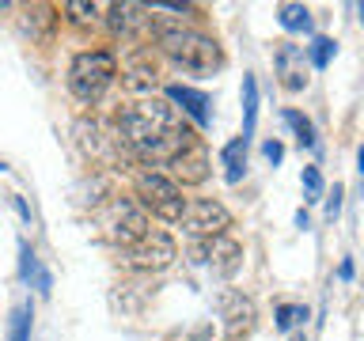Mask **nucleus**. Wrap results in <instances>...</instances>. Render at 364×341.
<instances>
[{
	"label": "nucleus",
	"instance_id": "6e6552de",
	"mask_svg": "<svg viewBox=\"0 0 364 341\" xmlns=\"http://www.w3.org/2000/svg\"><path fill=\"white\" fill-rule=\"evenodd\" d=\"M190 254L198 266H213L216 273H235L239 269V258H243V247L235 243V239L228 235H216V239H198V243L190 247Z\"/></svg>",
	"mask_w": 364,
	"mask_h": 341
},
{
	"label": "nucleus",
	"instance_id": "6ab92c4d",
	"mask_svg": "<svg viewBox=\"0 0 364 341\" xmlns=\"http://www.w3.org/2000/svg\"><path fill=\"white\" fill-rule=\"evenodd\" d=\"M31 318H34L31 303L16 307V311H11V318H8V341H31Z\"/></svg>",
	"mask_w": 364,
	"mask_h": 341
},
{
	"label": "nucleus",
	"instance_id": "f257e3e1",
	"mask_svg": "<svg viewBox=\"0 0 364 341\" xmlns=\"http://www.w3.org/2000/svg\"><path fill=\"white\" fill-rule=\"evenodd\" d=\"M152 16V38L156 45L167 53L171 65H178L182 72H216V68L224 65V53L220 45H216V38H209L205 31H193L186 27V23L178 19H167V16H156V11H148Z\"/></svg>",
	"mask_w": 364,
	"mask_h": 341
},
{
	"label": "nucleus",
	"instance_id": "39448f33",
	"mask_svg": "<svg viewBox=\"0 0 364 341\" xmlns=\"http://www.w3.org/2000/svg\"><path fill=\"white\" fill-rule=\"evenodd\" d=\"M178 224L186 227L193 239H216V235H228L232 212H228L220 201H213V197H193V201H186Z\"/></svg>",
	"mask_w": 364,
	"mask_h": 341
},
{
	"label": "nucleus",
	"instance_id": "20e7f679",
	"mask_svg": "<svg viewBox=\"0 0 364 341\" xmlns=\"http://www.w3.org/2000/svg\"><path fill=\"white\" fill-rule=\"evenodd\" d=\"M175 258H178V247H175V239H171L167 232H144L136 243L118 250V261L125 269H136V273H159V269H167Z\"/></svg>",
	"mask_w": 364,
	"mask_h": 341
},
{
	"label": "nucleus",
	"instance_id": "a878e982",
	"mask_svg": "<svg viewBox=\"0 0 364 341\" xmlns=\"http://www.w3.org/2000/svg\"><path fill=\"white\" fill-rule=\"evenodd\" d=\"M262 152H266L269 163H281V159H284V144H281V141H266V148H262Z\"/></svg>",
	"mask_w": 364,
	"mask_h": 341
},
{
	"label": "nucleus",
	"instance_id": "423d86ee",
	"mask_svg": "<svg viewBox=\"0 0 364 341\" xmlns=\"http://www.w3.org/2000/svg\"><path fill=\"white\" fill-rule=\"evenodd\" d=\"M107 27L114 38L122 42H141L152 34V16H148L144 4H133V0H122V4L107 8Z\"/></svg>",
	"mask_w": 364,
	"mask_h": 341
},
{
	"label": "nucleus",
	"instance_id": "5701e85b",
	"mask_svg": "<svg viewBox=\"0 0 364 341\" xmlns=\"http://www.w3.org/2000/svg\"><path fill=\"white\" fill-rule=\"evenodd\" d=\"M296 323H307V307H296V303L277 307V330H292Z\"/></svg>",
	"mask_w": 364,
	"mask_h": 341
},
{
	"label": "nucleus",
	"instance_id": "c756f323",
	"mask_svg": "<svg viewBox=\"0 0 364 341\" xmlns=\"http://www.w3.org/2000/svg\"><path fill=\"white\" fill-rule=\"evenodd\" d=\"M292 341H307V337H304V334H292Z\"/></svg>",
	"mask_w": 364,
	"mask_h": 341
},
{
	"label": "nucleus",
	"instance_id": "bb28decb",
	"mask_svg": "<svg viewBox=\"0 0 364 341\" xmlns=\"http://www.w3.org/2000/svg\"><path fill=\"white\" fill-rule=\"evenodd\" d=\"M338 212H341V186H334V193H330V201H326V216H330V220H338Z\"/></svg>",
	"mask_w": 364,
	"mask_h": 341
},
{
	"label": "nucleus",
	"instance_id": "4be33fe9",
	"mask_svg": "<svg viewBox=\"0 0 364 341\" xmlns=\"http://www.w3.org/2000/svg\"><path fill=\"white\" fill-rule=\"evenodd\" d=\"M182 209H186V197H171V201H164V205H152V212L156 220H164V224H178L182 220Z\"/></svg>",
	"mask_w": 364,
	"mask_h": 341
},
{
	"label": "nucleus",
	"instance_id": "7ed1b4c3",
	"mask_svg": "<svg viewBox=\"0 0 364 341\" xmlns=\"http://www.w3.org/2000/svg\"><path fill=\"white\" fill-rule=\"evenodd\" d=\"M114 80H118V57H114V50H84L68 65V91L80 102H99Z\"/></svg>",
	"mask_w": 364,
	"mask_h": 341
},
{
	"label": "nucleus",
	"instance_id": "4468645a",
	"mask_svg": "<svg viewBox=\"0 0 364 341\" xmlns=\"http://www.w3.org/2000/svg\"><path fill=\"white\" fill-rule=\"evenodd\" d=\"M19 273H23V281L31 284V288H38L42 296H50L53 288V277H50V269L38 261V254L27 247V243H19Z\"/></svg>",
	"mask_w": 364,
	"mask_h": 341
},
{
	"label": "nucleus",
	"instance_id": "dca6fc26",
	"mask_svg": "<svg viewBox=\"0 0 364 341\" xmlns=\"http://www.w3.org/2000/svg\"><path fill=\"white\" fill-rule=\"evenodd\" d=\"M296 57H304L300 50H296V45H281V53H277V68H281V84L289 87V91H300L304 84H307V76H304V68H292V61Z\"/></svg>",
	"mask_w": 364,
	"mask_h": 341
},
{
	"label": "nucleus",
	"instance_id": "f8f14e48",
	"mask_svg": "<svg viewBox=\"0 0 364 341\" xmlns=\"http://www.w3.org/2000/svg\"><path fill=\"white\" fill-rule=\"evenodd\" d=\"M156 84H159V76H156V65H152V57L148 53H133L129 61H125V72H122V87L129 91V95H156Z\"/></svg>",
	"mask_w": 364,
	"mask_h": 341
},
{
	"label": "nucleus",
	"instance_id": "a211bd4d",
	"mask_svg": "<svg viewBox=\"0 0 364 341\" xmlns=\"http://www.w3.org/2000/svg\"><path fill=\"white\" fill-rule=\"evenodd\" d=\"M277 23L284 31H311V11L304 4H281L277 8Z\"/></svg>",
	"mask_w": 364,
	"mask_h": 341
},
{
	"label": "nucleus",
	"instance_id": "1a4fd4ad",
	"mask_svg": "<svg viewBox=\"0 0 364 341\" xmlns=\"http://www.w3.org/2000/svg\"><path fill=\"white\" fill-rule=\"evenodd\" d=\"M209 170H213V163H209V152L201 148V141L190 148V152H182L178 159H171V163L159 170V175H167L175 186L182 190V186H201L205 178H209Z\"/></svg>",
	"mask_w": 364,
	"mask_h": 341
},
{
	"label": "nucleus",
	"instance_id": "0eeeda50",
	"mask_svg": "<svg viewBox=\"0 0 364 341\" xmlns=\"http://www.w3.org/2000/svg\"><path fill=\"white\" fill-rule=\"evenodd\" d=\"M255 303L250 296L235 292V288H224L220 292V323H224V337L228 341H243L250 330H255Z\"/></svg>",
	"mask_w": 364,
	"mask_h": 341
},
{
	"label": "nucleus",
	"instance_id": "412c9836",
	"mask_svg": "<svg viewBox=\"0 0 364 341\" xmlns=\"http://www.w3.org/2000/svg\"><path fill=\"white\" fill-rule=\"evenodd\" d=\"M284 121L292 125V133H296V141H300V148H315V125H311V118H304L300 110H284Z\"/></svg>",
	"mask_w": 364,
	"mask_h": 341
},
{
	"label": "nucleus",
	"instance_id": "ddd939ff",
	"mask_svg": "<svg viewBox=\"0 0 364 341\" xmlns=\"http://www.w3.org/2000/svg\"><path fill=\"white\" fill-rule=\"evenodd\" d=\"M133 114L148 125V129H156V133H171V129H178V125H186L167 99H156V95L136 99V102H133Z\"/></svg>",
	"mask_w": 364,
	"mask_h": 341
},
{
	"label": "nucleus",
	"instance_id": "9d476101",
	"mask_svg": "<svg viewBox=\"0 0 364 341\" xmlns=\"http://www.w3.org/2000/svg\"><path fill=\"white\" fill-rule=\"evenodd\" d=\"M167 102L175 107V114H186L198 129H209L213 125V99L205 91L186 87V84H167Z\"/></svg>",
	"mask_w": 364,
	"mask_h": 341
},
{
	"label": "nucleus",
	"instance_id": "c85d7f7f",
	"mask_svg": "<svg viewBox=\"0 0 364 341\" xmlns=\"http://www.w3.org/2000/svg\"><path fill=\"white\" fill-rule=\"evenodd\" d=\"M11 201H16V209H19V216H23V220H31V209H27V201H23V197H11Z\"/></svg>",
	"mask_w": 364,
	"mask_h": 341
},
{
	"label": "nucleus",
	"instance_id": "9b49d317",
	"mask_svg": "<svg viewBox=\"0 0 364 341\" xmlns=\"http://www.w3.org/2000/svg\"><path fill=\"white\" fill-rule=\"evenodd\" d=\"M133 190H136V205L148 212L152 205H164V201H171V197H182V190L171 182L167 175H159V170H141V175L133 178Z\"/></svg>",
	"mask_w": 364,
	"mask_h": 341
},
{
	"label": "nucleus",
	"instance_id": "393cba45",
	"mask_svg": "<svg viewBox=\"0 0 364 341\" xmlns=\"http://www.w3.org/2000/svg\"><path fill=\"white\" fill-rule=\"evenodd\" d=\"M300 182H304V190H307V197H311V201L323 193V175H318V167H304Z\"/></svg>",
	"mask_w": 364,
	"mask_h": 341
},
{
	"label": "nucleus",
	"instance_id": "cd10ccee",
	"mask_svg": "<svg viewBox=\"0 0 364 341\" xmlns=\"http://www.w3.org/2000/svg\"><path fill=\"white\" fill-rule=\"evenodd\" d=\"M338 277H341V281H349V277H353V261H349V258H346V261H341V269H338Z\"/></svg>",
	"mask_w": 364,
	"mask_h": 341
},
{
	"label": "nucleus",
	"instance_id": "b1692460",
	"mask_svg": "<svg viewBox=\"0 0 364 341\" xmlns=\"http://www.w3.org/2000/svg\"><path fill=\"white\" fill-rule=\"evenodd\" d=\"M307 53H311V65H315V68H326L330 57H334V42H330V38H315Z\"/></svg>",
	"mask_w": 364,
	"mask_h": 341
},
{
	"label": "nucleus",
	"instance_id": "aec40b11",
	"mask_svg": "<svg viewBox=\"0 0 364 341\" xmlns=\"http://www.w3.org/2000/svg\"><path fill=\"white\" fill-rule=\"evenodd\" d=\"M99 4H84V0H68L65 4V16L73 27H91V23H99Z\"/></svg>",
	"mask_w": 364,
	"mask_h": 341
},
{
	"label": "nucleus",
	"instance_id": "2eb2a0df",
	"mask_svg": "<svg viewBox=\"0 0 364 341\" xmlns=\"http://www.w3.org/2000/svg\"><path fill=\"white\" fill-rule=\"evenodd\" d=\"M220 163H224V178L228 182H239L247 175V141H243V136H235V141L224 144Z\"/></svg>",
	"mask_w": 364,
	"mask_h": 341
},
{
	"label": "nucleus",
	"instance_id": "f03ea898",
	"mask_svg": "<svg viewBox=\"0 0 364 341\" xmlns=\"http://www.w3.org/2000/svg\"><path fill=\"white\" fill-rule=\"evenodd\" d=\"M144 232H152V227H148V212L133 197H107L95 209V235L102 243L122 250V247L136 243Z\"/></svg>",
	"mask_w": 364,
	"mask_h": 341
},
{
	"label": "nucleus",
	"instance_id": "f3484780",
	"mask_svg": "<svg viewBox=\"0 0 364 341\" xmlns=\"http://www.w3.org/2000/svg\"><path fill=\"white\" fill-rule=\"evenodd\" d=\"M255 121H258V80L243 76V141L247 144L255 136Z\"/></svg>",
	"mask_w": 364,
	"mask_h": 341
}]
</instances>
